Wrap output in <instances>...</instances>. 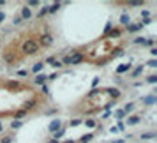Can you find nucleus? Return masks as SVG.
I'll list each match as a JSON object with an SVG mask.
<instances>
[{"label":"nucleus","instance_id":"nucleus-37","mask_svg":"<svg viewBox=\"0 0 157 143\" xmlns=\"http://www.w3.org/2000/svg\"><path fill=\"white\" fill-rule=\"evenodd\" d=\"M37 5H39V2H35V0H30V2H28V5H27V7H28V9H30V7H37Z\"/></svg>","mask_w":157,"mask_h":143},{"label":"nucleus","instance_id":"nucleus-47","mask_svg":"<svg viewBox=\"0 0 157 143\" xmlns=\"http://www.w3.org/2000/svg\"><path fill=\"white\" fill-rule=\"evenodd\" d=\"M124 127H125V124H124V122H120V124H118V127H117V129H120V131H122V129H124Z\"/></svg>","mask_w":157,"mask_h":143},{"label":"nucleus","instance_id":"nucleus-10","mask_svg":"<svg viewBox=\"0 0 157 143\" xmlns=\"http://www.w3.org/2000/svg\"><path fill=\"white\" fill-rule=\"evenodd\" d=\"M143 28V25L141 23H136V25H133V23H129L127 25V32H131V34H136L138 30H141Z\"/></svg>","mask_w":157,"mask_h":143},{"label":"nucleus","instance_id":"nucleus-19","mask_svg":"<svg viewBox=\"0 0 157 143\" xmlns=\"http://www.w3.org/2000/svg\"><path fill=\"white\" fill-rule=\"evenodd\" d=\"M133 110H134V103H127L122 111H124V113H129V111H133Z\"/></svg>","mask_w":157,"mask_h":143},{"label":"nucleus","instance_id":"nucleus-20","mask_svg":"<svg viewBox=\"0 0 157 143\" xmlns=\"http://www.w3.org/2000/svg\"><path fill=\"white\" fill-rule=\"evenodd\" d=\"M25 115H27V111H25V110H19V111L14 113V120H19V119H23Z\"/></svg>","mask_w":157,"mask_h":143},{"label":"nucleus","instance_id":"nucleus-42","mask_svg":"<svg viewBox=\"0 0 157 143\" xmlns=\"http://www.w3.org/2000/svg\"><path fill=\"white\" fill-rule=\"evenodd\" d=\"M53 60H55V57H48V58H46V60H44V62H42V64H51V62H53Z\"/></svg>","mask_w":157,"mask_h":143},{"label":"nucleus","instance_id":"nucleus-50","mask_svg":"<svg viewBox=\"0 0 157 143\" xmlns=\"http://www.w3.org/2000/svg\"><path fill=\"white\" fill-rule=\"evenodd\" d=\"M111 143H124L122 140H117V142H111Z\"/></svg>","mask_w":157,"mask_h":143},{"label":"nucleus","instance_id":"nucleus-28","mask_svg":"<svg viewBox=\"0 0 157 143\" xmlns=\"http://www.w3.org/2000/svg\"><path fill=\"white\" fill-rule=\"evenodd\" d=\"M140 5H143V2H140V0H133V2H129V7H140Z\"/></svg>","mask_w":157,"mask_h":143},{"label":"nucleus","instance_id":"nucleus-51","mask_svg":"<svg viewBox=\"0 0 157 143\" xmlns=\"http://www.w3.org/2000/svg\"><path fill=\"white\" fill-rule=\"evenodd\" d=\"M0 131H2V124H0Z\"/></svg>","mask_w":157,"mask_h":143},{"label":"nucleus","instance_id":"nucleus-9","mask_svg":"<svg viewBox=\"0 0 157 143\" xmlns=\"http://www.w3.org/2000/svg\"><path fill=\"white\" fill-rule=\"evenodd\" d=\"M35 106H37V99H32V101H27V103H23V108H21V110L28 111V110H34Z\"/></svg>","mask_w":157,"mask_h":143},{"label":"nucleus","instance_id":"nucleus-49","mask_svg":"<svg viewBox=\"0 0 157 143\" xmlns=\"http://www.w3.org/2000/svg\"><path fill=\"white\" fill-rule=\"evenodd\" d=\"M2 5H5V2H4V0H0V7H2Z\"/></svg>","mask_w":157,"mask_h":143},{"label":"nucleus","instance_id":"nucleus-35","mask_svg":"<svg viewBox=\"0 0 157 143\" xmlns=\"http://www.w3.org/2000/svg\"><path fill=\"white\" fill-rule=\"evenodd\" d=\"M115 117H117V119H124V117H125V113H124L122 110H117V111H115Z\"/></svg>","mask_w":157,"mask_h":143},{"label":"nucleus","instance_id":"nucleus-17","mask_svg":"<svg viewBox=\"0 0 157 143\" xmlns=\"http://www.w3.org/2000/svg\"><path fill=\"white\" fill-rule=\"evenodd\" d=\"M141 73H143V65H138V67H136V69L131 73V76H133V78H136V76H140Z\"/></svg>","mask_w":157,"mask_h":143},{"label":"nucleus","instance_id":"nucleus-39","mask_svg":"<svg viewBox=\"0 0 157 143\" xmlns=\"http://www.w3.org/2000/svg\"><path fill=\"white\" fill-rule=\"evenodd\" d=\"M51 65H53V67H62V62H60V60H53Z\"/></svg>","mask_w":157,"mask_h":143},{"label":"nucleus","instance_id":"nucleus-32","mask_svg":"<svg viewBox=\"0 0 157 143\" xmlns=\"http://www.w3.org/2000/svg\"><path fill=\"white\" fill-rule=\"evenodd\" d=\"M7 87H9V88H18L19 83H18V81H7Z\"/></svg>","mask_w":157,"mask_h":143},{"label":"nucleus","instance_id":"nucleus-5","mask_svg":"<svg viewBox=\"0 0 157 143\" xmlns=\"http://www.w3.org/2000/svg\"><path fill=\"white\" fill-rule=\"evenodd\" d=\"M60 127H62V122H60L58 119H55V120H51V124L48 126V131H49V133H57Z\"/></svg>","mask_w":157,"mask_h":143},{"label":"nucleus","instance_id":"nucleus-18","mask_svg":"<svg viewBox=\"0 0 157 143\" xmlns=\"http://www.w3.org/2000/svg\"><path fill=\"white\" fill-rule=\"evenodd\" d=\"M60 7H62V4H60V2H57V4H53V5L49 7V11H48V12H51V14H53V12H57Z\"/></svg>","mask_w":157,"mask_h":143},{"label":"nucleus","instance_id":"nucleus-29","mask_svg":"<svg viewBox=\"0 0 157 143\" xmlns=\"http://www.w3.org/2000/svg\"><path fill=\"white\" fill-rule=\"evenodd\" d=\"M81 122H83V120H81V119H72V120H71V122H69V126H74V127H76V126H80V124H81Z\"/></svg>","mask_w":157,"mask_h":143},{"label":"nucleus","instance_id":"nucleus-33","mask_svg":"<svg viewBox=\"0 0 157 143\" xmlns=\"http://www.w3.org/2000/svg\"><path fill=\"white\" fill-rule=\"evenodd\" d=\"M12 140H14V136H5L0 140V143H12Z\"/></svg>","mask_w":157,"mask_h":143},{"label":"nucleus","instance_id":"nucleus-2","mask_svg":"<svg viewBox=\"0 0 157 143\" xmlns=\"http://www.w3.org/2000/svg\"><path fill=\"white\" fill-rule=\"evenodd\" d=\"M37 44H39V46H42V48H49V46L53 44V35H51L49 32H46V34L39 35V41H37Z\"/></svg>","mask_w":157,"mask_h":143},{"label":"nucleus","instance_id":"nucleus-6","mask_svg":"<svg viewBox=\"0 0 157 143\" xmlns=\"http://www.w3.org/2000/svg\"><path fill=\"white\" fill-rule=\"evenodd\" d=\"M46 81H48V76L46 74H42V73L41 74H35V80H34L35 85H41L42 87V85H46Z\"/></svg>","mask_w":157,"mask_h":143},{"label":"nucleus","instance_id":"nucleus-8","mask_svg":"<svg viewBox=\"0 0 157 143\" xmlns=\"http://www.w3.org/2000/svg\"><path fill=\"white\" fill-rule=\"evenodd\" d=\"M19 18H21V19H30V18H32V9H28L27 5L21 7V14H19Z\"/></svg>","mask_w":157,"mask_h":143},{"label":"nucleus","instance_id":"nucleus-36","mask_svg":"<svg viewBox=\"0 0 157 143\" xmlns=\"http://www.w3.org/2000/svg\"><path fill=\"white\" fill-rule=\"evenodd\" d=\"M147 65H148V67H157V60H156V58L148 60V62H147Z\"/></svg>","mask_w":157,"mask_h":143},{"label":"nucleus","instance_id":"nucleus-43","mask_svg":"<svg viewBox=\"0 0 157 143\" xmlns=\"http://www.w3.org/2000/svg\"><path fill=\"white\" fill-rule=\"evenodd\" d=\"M110 30H111V23H108V25H106V28H104V35H106Z\"/></svg>","mask_w":157,"mask_h":143},{"label":"nucleus","instance_id":"nucleus-26","mask_svg":"<svg viewBox=\"0 0 157 143\" xmlns=\"http://www.w3.org/2000/svg\"><path fill=\"white\" fill-rule=\"evenodd\" d=\"M85 124H87L88 127H95V126H97V122H95L94 119H87V120H85Z\"/></svg>","mask_w":157,"mask_h":143},{"label":"nucleus","instance_id":"nucleus-21","mask_svg":"<svg viewBox=\"0 0 157 143\" xmlns=\"http://www.w3.org/2000/svg\"><path fill=\"white\" fill-rule=\"evenodd\" d=\"M92 140H94V134L90 133V134H87V136H83V138H81L80 142H81V143H90V142H92Z\"/></svg>","mask_w":157,"mask_h":143},{"label":"nucleus","instance_id":"nucleus-25","mask_svg":"<svg viewBox=\"0 0 157 143\" xmlns=\"http://www.w3.org/2000/svg\"><path fill=\"white\" fill-rule=\"evenodd\" d=\"M156 136V133H143L141 134V140H152Z\"/></svg>","mask_w":157,"mask_h":143},{"label":"nucleus","instance_id":"nucleus-38","mask_svg":"<svg viewBox=\"0 0 157 143\" xmlns=\"http://www.w3.org/2000/svg\"><path fill=\"white\" fill-rule=\"evenodd\" d=\"M64 64H65V65H71V58H69V57H64V58H62V65H64Z\"/></svg>","mask_w":157,"mask_h":143},{"label":"nucleus","instance_id":"nucleus-40","mask_svg":"<svg viewBox=\"0 0 157 143\" xmlns=\"http://www.w3.org/2000/svg\"><path fill=\"white\" fill-rule=\"evenodd\" d=\"M42 94H44V96H49V88H48V85H42Z\"/></svg>","mask_w":157,"mask_h":143},{"label":"nucleus","instance_id":"nucleus-13","mask_svg":"<svg viewBox=\"0 0 157 143\" xmlns=\"http://www.w3.org/2000/svg\"><path fill=\"white\" fill-rule=\"evenodd\" d=\"M42 67H44V64H42V62H37V64H35V65L32 67V73H34V74H41Z\"/></svg>","mask_w":157,"mask_h":143},{"label":"nucleus","instance_id":"nucleus-44","mask_svg":"<svg viewBox=\"0 0 157 143\" xmlns=\"http://www.w3.org/2000/svg\"><path fill=\"white\" fill-rule=\"evenodd\" d=\"M152 44H154V39H147L145 41V46H152Z\"/></svg>","mask_w":157,"mask_h":143},{"label":"nucleus","instance_id":"nucleus-12","mask_svg":"<svg viewBox=\"0 0 157 143\" xmlns=\"http://www.w3.org/2000/svg\"><path fill=\"white\" fill-rule=\"evenodd\" d=\"M120 23H122V25H124V27H127V25H129V23H131V16H129V14H127V12H124V14H122V16H120Z\"/></svg>","mask_w":157,"mask_h":143},{"label":"nucleus","instance_id":"nucleus-31","mask_svg":"<svg viewBox=\"0 0 157 143\" xmlns=\"http://www.w3.org/2000/svg\"><path fill=\"white\" fill-rule=\"evenodd\" d=\"M145 41H147L145 37H136V39H134V44H143V46H145Z\"/></svg>","mask_w":157,"mask_h":143},{"label":"nucleus","instance_id":"nucleus-16","mask_svg":"<svg viewBox=\"0 0 157 143\" xmlns=\"http://www.w3.org/2000/svg\"><path fill=\"white\" fill-rule=\"evenodd\" d=\"M48 11H49V5H44V7H42V9L39 11V14H37V16H39V18H44L46 14H49Z\"/></svg>","mask_w":157,"mask_h":143},{"label":"nucleus","instance_id":"nucleus-15","mask_svg":"<svg viewBox=\"0 0 157 143\" xmlns=\"http://www.w3.org/2000/svg\"><path fill=\"white\" fill-rule=\"evenodd\" d=\"M64 134H65V127H60V129H58V131H57V133H53V138H55V140H58V142H60V138H62V136H64Z\"/></svg>","mask_w":157,"mask_h":143},{"label":"nucleus","instance_id":"nucleus-27","mask_svg":"<svg viewBox=\"0 0 157 143\" xmlns=\"http://www.w3.org/2000/svg\"><path fill=\"white\" fill-rule=\"evenodd\" d=\"M21 126H23V122H21V120H14V122L11 124V127H12V129H19Z\"/></svg>","mask_w":157,"mask_h":143},{"label":"nucleus","instance_id":"nucleus-3","mask_svg":"<svg viewBox=\"0 0 157 143\" xmlns=\"http://www.w3.org/2000/svg\"><path fill=\"white\" fill-rule=\"evenodd\" d=\"M69 58H71V65H78L80 62H83V60H85V55H83L81 51H74Z\"/></svg>","mask_w":157,"mask_h":143},{"label":"nucleus","instance_id":"nucleus-24","mask_svg":"<svg viewBox=\"0 0 157 143\" xmlns=\"http://www.w3.org/2000/svg\"><path fill=\"white\" fill-rule=\"evenodd\" d=\"M120 55H124V50L122 48H117V50L111 51V57H120Z\"/></svg>","mask_w":157,"mask_h":143},{"label":"nucleus","instance_id":"nucleus-14","mask_svg":"<svg viewBox=\"0 0 157 143\" xmlns=\"http://www.w3.org/2000/svg\"><path fill=\"white\" fill-rule=\"evenodd\" d=\"M129 69H131V64H122V65L117 67V73L122 74V73H125V71H129Z\"/></svg>","mask_w":157,"mask_h":143},{"label":"nucleus","instance_id":"nucleus-45","mask_svg":"<svg viewBox=\"0 0 157 143\" xmlns=\"http://www.w3.org/2000/svg\"><path fill=\"white\" fill-rule=\"evenodd\" d=\"M150 55H152V57H156V55H157V48H152V50H150Z\"/></svg>","mask_w":157,"mask_h":143},{"label":"nucleus","instance_id":"nucleus-7","mask_svg":"<svg viewBox=\"0 0 157 143\" xmlns=\"http://www.w3.org/2000/svg\"><path fill=\"white\" fill-rule=\"evenodd\" d=\"M141 122V117L140 115H131V117H127V120H125V124H129V126H138Z\"/></svg>","mask_w":157,"mask_h":143},{"label":"nucleus","instance_id":"nucleus-48","mask_svg":"<svg viewBox=\"0 0 157 143\" xmlns=\"http://www.w3.org/2000/svg\"><path fill=\"white\" fill-rule=\"evenodd\" d=\"M4 19H5V14H4V12H2V11H0V23H2V21H4Z\"/></svg>","mask_w":157,"mask_h":143},{"label":"nucleus","instance_id":"nucleus-11","mask_svg":"<svg viewBox=\"0 0 157 143\" xmlns=\"http://www.w3.org/2000/svg\"><path fill=\"white\" fill-rule=\"evenodd\" d=\"M122 35V30L120 28H111L108 34H106V37H111V39H117V37H120Z\"/></svg>","mask_w":157,"mask_h":143},{"label":"nucleus","instance_id":"nucleus-46","mask_svg":"<svg viewBox=\"0 0 157 143\" xmlns=\"http://www.w3.org/2000/svg\"><path fill=\"white\" fill-rule=\"evenodd\" d=\"M46 143H60L58 140H55V138H51V140H46Z\"/></svg>","mask_w":157,"mask_h":143},{"label":"nucleus","instance_id":"nucleus-34","mask_svg":"<svg viewBox=\"0 0 157 143\" xmlns=\"http://www.w3.org/2000/svg\"><path fill=\"white\" fill-rule=\"evenodd\" d=\"M147 81H148V83H157V76L156 74H150V76L147 78Z\"/></svg>","mask_w":157,"mask_h":143},{"label":"nucleus","instance_id":"nucleus-23","mask_svg":"<svg viewBox=\"0 0 157 143\" xmlns=\"http://www.w3.org/2000/svg\"><path fill=\"white\" fill-rule=\"evenodd\" d=\"M143 103H145V104H152V103H156V96L152 94V96H148V97H145V99H143Z\"/></svg>","mask_w":157,"mask_h":143},{"label":"nucleus","instance_id":"nucleus-41","mask_svg":"<svg viewBox=\"0 0 157 143\" xmlns=\"http://www.w3.org/2000/svg\"><path fill=\"white\" fill-rule=\"evenodd\" d=\"M141 16L147 19V18H150V12H148V11H141Z\"/></svg>","mask_w":157,"mask_h":143},{"label":"nucleus","instance_id":"nucleus-30","mask_svg":"<svg viewBox=\"0 0 157 143\" xmlns=\"http://www.w3.org/2000/svg\"><path fill=\"white\" fill-rule=\"evenodd\" d=\"M21 21H23V19L19 18V14H16V16L12 18V23H14V25H21Z\"/></svg>","mask_w":157,"mask_h":143},{"label":"nucleus","instance_id":"nucleus-1","mask_svg":"<svg viewBox=\"0 0 157 143\" xmlns=\"http://www.w3.org/2000/svg\"><path fill=\"white\" fill-rule=\"evenodd\" d=\"M39 44H37V39H27L23 44H21V51L25 55H35L39 51Z\"/></svg>","mask_w":157,"mask_h":143},{"label":"nucleus","instance_id":"nucleus-22","mask_svg":"<svg viewBox=\"0 0 157 143\" xmlns=\"http://www.w3.org/2000/svg\"><path fill=\"white\" fill-rule=\"evenodd\" d=\"M4 58H5V62H9V64H12V62H14V60H16V58H14V55H12V53H5V55H4Z\"/></svg>","mask_w":157,"mask_h":143},{"label":"nucleus","instance_id":"nucleus-4","mask_svg":"<svg viewBox=\"0 0 157 143\" xmlns=\"http://www.w3.org/2000/svg\"><path fill=\"white\" fill-rule=\"evenodd\" d=\"M104 92H108V94L113 97V101H117V99H120V97H122V92H120L118 88H113V87H108V88H104Z\"/></svg>","mask_w":157,"mask_h":143}]
</instances>
